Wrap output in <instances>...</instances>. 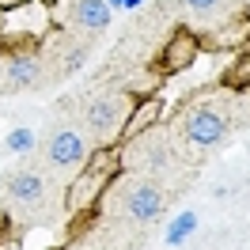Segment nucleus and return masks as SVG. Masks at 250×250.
<instances>
[{
  "mask_svg": "<svg viewBox=\"0 0 250 250\" xmlns=\"http://www.w3.org/2000/svg\"><path fill=\"white\" fill-rule=\"evenodd\" d=\"M118 208L129 224H156L167 212V189L159 186V178H129L118 189Z\"/></svg>",
  "mask_w": 250,
  "mask_h": 250,
  "instance_id": "3",
  "label": "nucleus"
},
{
  "mask_svg": "<svg viewBox=\"0 0 250 250\" xmlns=\"http://www.w3.org/2000/svg\"><path fill=\"white\" fill-rule=\"evenodd\" d=\"M216 4H220V0H186V8H189V12H197V16H205V12H216Z\"/></svg>",
  "mask_w": 250,
  "mask_h": 250,
  "instance_id": "12",
  "label": "nucleus"
},
{
  "mask_svg": "<svg viewBox=\"0 0 250 250\" xmlns=\"http://www.w3.org/2000/svg\"><path fill=\"white\" fill-rule=\"evenodd\" d=\"M129 163H133V171H141L144 178H159V174L174 163L171 137H167V133H156V129L141 133L137 141L129 144Z\"/></svg>",
  "mask_w": 250,
  "mask_h": 250,
  "instance_id": "7",
  "label": "nucleus"
},
{
  "mask_svg": "<svg viewBox=\"0 0 250 250\" xmlns=\"http://www.w3.org/2000/svg\"><path fill=\"white\" fill-rule=\"evenodd\" d=\"M174 133H178V141L193 148V152H208V148H216V144L228 141V118L212 106H189L182 110V118L174 122Z\"/></svg>",
  "mask_w": 250,
  "mask_h": 250,
  "instance_id": "4",
  "label": "nucleus"
},
{
  "mask_svg": "<svg viewBox=\"0 0 250 250\" xmlns=\"http://www.w3.org/2000/svg\"><path fill=\"white\" fill-rule=\"evenodd\" d=\"M87 57H91V42H80V38H72V34H64V38H57L53 42V49H49V80L57 83V80H68L76 76L80 68L87 64Z\"/></svg>",
  "mask_w": 250,
  "mask_h": 250,
  "instance_id": "8",
  "label": "nucleus"
},
{
  "mask_svg": "<svg viewBox=\"0 0 250 250\" xmlns=\"http://www.w3.org/2000/svg\"><path fill=\"white\" fill-rule=\"evenodd\" d=\"M49 64L38 53L16 49L8 57H0V91H42L49 87Z\"/></svg>",
  "mask_w": 250,
  "mask_h": 250,
  "instance_id": "5",
  "label": "nucleus"
},
{
  "mask_svg": "<svg viewBox=\"0 0 250 250\" xmlns=\"http://www.w3.org/2000/svg\"><path fill=\"white\" fill-rule=\"evenodd\" d=\"M4 197L16 205L19 212H38V208H46L49 201V178H46V167H16V171L4 174Z\"/></svg>",
  "mask_w": 250,
  "mask_h": 250,
  "instance_id": "6",
  "label": "nucleus"
},
{
  "mask_svg": "<svg viewBox=\"0 0 250 250\" xmlns=\"http://www.w3.org/2000/svg\"><path fill=\"white\" fill-rule=\"evenodd\" d=\"M80 129H83V137L99 148V144H110L118 133H122L125 125V99L122 95H110V91H99V95H87L83 103H80Z\"/></svg>",
  "mask_w": 250,
  "mask_h": 250,
  "instance_id": "2",
  "label": "nucleus"
},
{
  "mask_svg": "<svg viewBox=\"0 0 250 250\" xmlns=\"http://www.w3.org/2000/svg\"><path fill=\"white\" fill-rule=\"evenodd\" d=\"M68 23L83 34H103L110 27L106 0H68Z\"/></svg>",
  "mask_w": 250,
  "mask_h": 250,
  "instance_id": "9",
  "label": "nucleus"
},
{
  "mask_svg": "<svg viewBox=\"0 0 250 250\" xmlns=\"http://www.w3.org/2000/svg\"><path fill=\"white\" fill-rule=\"evenodd\" d=\"M8 148H16V152H27V148H34V137L27 133V129H19V133H12V137H8Z\"/></svg>",
  "mask_w": 250,
  "mask_h": 250,
  "instance_id": "11",
  "label": "nucleus"
},
{
  "mask_svg": "<svg viewBox=\"0 0 250 250\" xmlns=\"http://www.w3.org/2000/svg\"><path fill=\"white\" fill-rule=\"evenodd\" d=\"M87 148H91V141L83 137V129H80V125H72V122H53L46 129V137H42L38 156H42V167H46V171L68 174V171H76V167H83Z\"/></svg>",
  "mask_w": 250,
  "mask_h": 250,
  "instance_id": "1",
  "label": "nucleus"
},
{
  "mask_svg": "<svg viewBox=\"0 0 250 250\" xmlns=\"http://www.w3.org/2000/svg\"><path fill=\"white\" fill-rule=\"evenodd\" d=\"M189 57H193V42H189L186 34H182V38H174L171 53H167V64H171V68H178V64H186Z\"/></svg>",
  "mask_w": 250,
  "mask_h": 250,
  "instance_id": "10",
  "label": "nucleus"
}]
</instances>
